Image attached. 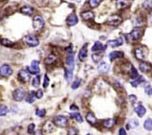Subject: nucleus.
<instances>
[{
  "instance_id": "14",
  "label": "nucleus",
  "mask_w": 152,
  "mask_h": 135,
  "mask_svg": "<svg viewBox=\"0 0 152 135\" xmlns=\"http://www.w3.org/2000/svg\"><path fill=\"white\" fill-rule=\"evenodd\" d=\"M20 12L25 16H32L34 13V8L30 6H25L20 9Z\"/></svg>"
},
{
  "instance_id": "34",
  "label": "nucleus",
  "mask_w": 152,
  "mask_h": 135,
  "mask_svg": "<svg viewBox=\"0 0 152 135\" xmlns=\"http://www.w3.org/2000/svg\"><path fill=\"white\" fill-rule=\"evenodd\" d=\"M8 111V108L6 105H0V116H5Z\"/></svg>"
},
{
  "instance_id": "45",
  "label": "nucleus",
  "mask_w": 152,
  "mask_h": 135,
  "mask_svg": "<svg viewBox=\"0 0 152 135\" xmlns=\"http://www.w3.org/2000/svg\"><path fill=\"white\" fill-rule=\"evenodd\" d=\"M36 97L37 99H41L43 97V91L42 89H38V91L36 92Z\"/></svg>"
},
{
  "instance_id": "50",
  "label": "nucleus",
  "mask_w": 152,
  "mask_h": 135,
  "mask_svg": "<svg viewBox=\"0 0 152 135\" xmlns=\"http://www.w3.org/2000/svg\"><path fill=\"white\" fill-rule=\"evenodd\" d=\"M151 79H152V72H151Z\"/></svg>"
},
{
  "instance_id": "46",
  "label": "nucleus",
  "mask_w": 152,
  "mask_h": 135,
  "mask_svg": "<svg viewBox=\"0 0 152 135\" xmlns=\"http://www.w3.org/2000/svg\"><path fill=\"white\" fill-rule=\"evenodd\" d=\"M70 109H71V111H78V108H77L76 105H71V106H70Z\"/></svg>"
},
{
  "instance_id": "19",
  "label": "nucleus",
  "mask_w": 152,
  "mask_h": 135,
  "mask_svg": "<svg viewBox=\"0 0 152 135\" xmlns=\"http://www.w3.org/2000/svg\"><path fill=\"white\" fill-rule=\"evenodd\" d=\"M81 17L84 20H91V19L95 17V15L91 11H84L81 13Z\"/></svg>"
},
{
  "instance_id": "42",
  "label": "nucleus",
  "mask_w": 152,
  "mask_h": 135,
  "mask_svg": "<svg viewBox=\"0 0 152 135\" xmlns=\"http://www.w3.org/2000/svg\"><path fill=\"white\" fill-rule=\"evenodd\" d=\"M35 124L31 123L30 125H28V128H27V132L28 133H35Z\"/></svg>"
},
{
  "instance_id": "13",
  "label": "nucleus",
  "mask_w": 152,
  "mask_h": 135,
  "mask_svg": "<svg viewBox=\"0 0 152 135\" xmlns=\"http://www.w3.org/2000/svg\"><path fill=\"white\" fill-rule=\"evenodd\" d=\"M109 64H107L106 62H100L99 65H97V71L100 73H107L109 71Z\"/></svg>"
},
{
  "instance_id": "31",
  "label": "nucleus",
  "mask_w": 152,
  "mask_h": 135,
  "mask_svg": "<svg viewBox=\"0 0 152 135\" xmlns=\"http://www.w3.org/2000/svg\"><path fill=\"white\" fill-rule=\"evenodd\" d=\"M142 7H143L145 9H147V10H151L152 9V1H150V0H146V1H144L143 4H142Z\"/></svg>"
},
{
  "instance_id": "43",
  "label": "nucleus",
  "mask_w": 152,
  "mask_h": 135,
  "mask_svg": "<svg viewBox=\"0 0 152 135\" xmlns=\"http://www.w3.org/2000/svg\"><path fill=\"white\" fill-rule=\"evenodd\" d=\"M78 133V131L76 128H70L69 130L67 131V134L68 135H76Z\"/></svg>"
},
{
  "instance_id": "22",
  "label": "nucleus",
  "mask_w": 152,
  "mask_h": 135,
  "mask_svg": "<svg viewBox=\"0 0 152 135\" xmlns=\"http://www.w3.org/2000/svg\"><path fill=\"white\" fill-rule=\"evenodd\" d=\"M66 63H67V67L74 68V66H75V57H74V55L70 54L69 56H67Z\"/></svg>"
},
{
  "instance_id": "17",
  "label": "nucleus",
  "mask_w": 152,
  "mask_h": 135,
  "mask_svg": "<svg viewBox=\"0 0 152 135\" xmlns=\"http://www.w3.org/2000/svg\"><path fill=\"white\" fill-rule=\"evenodd\" d=\"M135 111L139 115V117H143L146 113V108L143 106V105L139 104L135 107Z\"/></svg>"
},
{
  "instance_id": "16",
  "label": "nucleus",
  "mask_w": 152,
  "mask_h": 135,
  "mask_svg": "<svg viewBox=\"0 0 152 135\" xmlns=\"http://www.w3.org/2000/svg\"><path fill=\"white\" fill-rule=\"evenodd\" d=\"M73 71H74V68H69L67 67L66 71H65V79L67 82H69L72 78H73Z\"/></svg>"
},
{
  "instance_id": "5",
  "label": "nucleus",
  "mask_w": 152,
  "mask_h": 135,
  "mask_svg": "<svg viewBox=\"0 0 152 135\" xmlns=\"http://www.w3.org/2000/svg\"><path fill=\"white\" fill-rule=\"evenodd\" d=\"M147 55H148V50H147L146 48H143V47H137L136 49H135V56L138 59H144Z\"/></svg>"
},
{
  "instance_id": "30",
  "label": "nucleus",
  "mask_w": 152,
  "mask_h": 135,
  "mask_svg": "<svg viewBox=\"0 0 152 135\" xmlns=\"http://www.w3.org/2000/svg\"><path fill=\"white\" fill-rule=\"evenodd\" d=\"M71 117H72L73 119H75L77 122H79V123H82V122H83V118H82V116H81V114H79L78 112L72 113V114H71Z\"/></svg>"
},
{
  "instance_id": "49",
  "label": "nucleus",
  "mask_w": 152,
  "mask_h": 135,
  "mask_svg": "<svg viewBox=\"0 0 152 135\" xmlns=\"http://www.w3.org/2000/svg\"><path fill=\"white\" fill-rule=\"evenodd\" d=\"M148 94H149V95H150V96H152V89H149V91L148 92Z\"/></svg>"
},
{
  "instance_id": "37",
  "label": "nucleus",
  "mask_w": 152,
  "mask_h": 135,
  "mask_svg": "<svg viewBox=\"0 0 152 135\" xmlns=\"http://www.w3.org/2000/svg\"><path fill=\"white\" fill-rule=\"evenodd\" d=\"M130 77H131V79H138L137 77H139V73H138V71H137V69H136L134 67H131V71H130Z\"/></svg>"
},
{
  "instance_id": "44",
  "label": "nucleus",
  "mask_w": 152,
  "mask_h": 135,
  "mask_svg": "<svg viewBox=\"0 0 152 135\" xmlns=\"http://www.w3.org/2000/svg\"><path fill=\"white\" fill-rule=\"evenodd\" d=\"M129 101H130V102H131L132 104L136 103L137 101H138V98H137V96H135V95H129Z\"/></svg>"
},
{
  "instance_id": "24",
  "label": "nucleus",
  "mask_w": 152,
  "mask_h": 135,
  "mask_svg": "<svg viewBox=\"0 0 152 135\" xmlns=\"http://www.w3.org/2000/svg\"><path fill=\"white\" fill-rule=\"evenodd\" d=\"M104 49V47H103V45L101 42L99 41H97L95 44H94V46L92 47L91 48V50L93 52H97V51H100V50H103Z\"/></svg>"
},
{
  "instance_id": "36",
  "label": "nucleus",
  "mask_w": 152,
  "mask_h": 135,
  "mask_svg": "<svg viewBox=\"0 0 152 135\" xmlns=\"http://www.w3.org/2000/svg\"><path fill=\"white\" fill-rule=\"evenodd\" d=\"M143 81H145V79L142 78V77H139V78H138V79H136V81H131V85L133 87H138L139 84L141 83V82H143Z\"/></svg>"
},
{
  "instance_id": "28",
  "label": "nucleus",
  "mask_w": 152,
  "mask_h": 135,
  "mask_svg": "<svg viewBox=\"0 0 152 135\" xmlns=\"http://www.w3.org/2000/svg\"><path fill=\"white\" fill-rule=\"evenodd\" d=\"M103 56H102V54L100 52L99 53H94L92 55V59H93V61L96 62V63H99L100 62V60L102 59Z\"/></svg>"
},
{
  "instance_id": "3",
  "label": "nucleus",
  "mask_w": 152,
  "mask_h": 135,
  "mask_svg": "<svg viewBox=\"0 0 152 135\" xmlns=\"http://www.w3.org/2000/svg\"><path fill=\"white\" fill-rule=\"evenodd\" d=\"M24 41L27 45L28 47H37L39 45V41L37 37L33 36V35H27L25 38H24Z\"/></svg>"
},
{
  "instance_id": "23",
  "label": "nucleus",
  "mask_w": 152,
  "mask_h": 135,
  "mask_svg": "<svg viewBox=\"0 0 152 135\" xmlns=\"http://www.w3.org/2000/svg\"><path fill=\"white\" fill-rule=\"evenodd\" d=\"M86 120H87V122L90 123V124H96L97 123V118L96 116L93 113L89 112V113H87V116H86Z\"/></svg>"
},
{
  "instance_id": "18",
  "label": "nucleus",
  "mask_w": 152,
  "mask_h": 135,
  "mask_svg": "<svg viewBox=\"0 0 152 135\" xmlns=\"http://www.w3.org/2000/svg\"><path fill=\"white\" fill-rule=\"evenodd\" d=\"M139 69L142 72H148L151 69V65L149 62L142 61L139 63Z\"/></svg>"
},
{
  "instance_id": "26",
  "label": "nucleus",
  "mask_w": 152,
  "mask_h": 135,
  "mask_svg": "<svg viewBox=\"0 0 152 135\" xmlns=\"http://www.w3.org/2000/svg\"><path fill=\"white\" fill-rule=\"evenodd\" d=\"M36 98H37L36 97V92L35 91H30V93L27 95L26 101H27V103H33L34 101H35Z\"/></svg>"
},
{
  "instance_id": "40",
  "label": "nucleus",
  "mask_w": 152,
  "mask_h": 135,
  "mask_svg": "<svg viewBox=\"0 0 152 135\" xmlns=\"http://www.w3.org/2000/svg\"><path fill=\"white\" fill-rule=\"evenodd\" d=\"M36 114H37V116L43 118L46 115V109H37Z\"/></svg>"
},
{
  "instance_id": "21",
  "label": "nucleus",
  "mask_w": 152,
  "mask_h": 135,
  "mask_svg": "<svg viewBox=\"0 0 152 135\" xmlns=\"http://www.w3.org/2000/svg\"><path fill=\"white\" fill-rule=\"evenodd\" d=\"M123 52L122 51H112L110 54H109V59L111 61L115 60L117 58H122L123 57Z\"/></svg>"
},
{
  "instance_id": "27",
  "label": "nucleus",
  "mask_w": 152,
  "mask_h": 135,
  "mask_svg": "<svg viewBox=\"0 0 152 135\" xmlns=\"http://www.w3.org/2000/svg\"><path fill=\"white\" fill-rule=\"evenodd\" d=\"M0 43H1L3 46H5V47H8V48H11V47H13L14 45H15V43L14 42H12V41H10L9 39H7V38H2L1 40H0Z\"/></svg>"
},
{
  "instance_id": "48",
  "label": "nucleus",
  "mask_w": 152,
  "mask_h": 135,
  "mask_svg": "<svg viewBox=\"0 0 152 135\" xmlns=\"http://www.w3.org/2000/svg\"><path fill=\"white\" fill-rule=\"evenodd\" d=\"M151 88H150V86H149V85L148 84V85H147V86H146V88H145V91H146V93L147 94H148V92L149 91V89H150Z\"/></svg>"
},
{
  "instance_id": "6",
  "label": "nucleus",
  "mask_w": 152,
  "mask_h": 135,
  "mask_svg": "<svg viewBox=\"0 0 152 135\" xmlns=\"http://www.w3.org/2000/svg\"><path fill=\"white\" fill-rule=\"evenodd\" d=\"M13 74V69L9 65L4 64L0 67V75L2 77H9Z\"/></svg>"
},
{
  "instance_id": "15",
  "label": "nucleus",
  "mask_w": 152,
  "mask_h": 135,
  "mask_svg": "<svg viewBox=\"0 0 152 135\" xmlns=\"http://www.w3.org/2000/svg\"><path fill=\"white\" fill-rule=\"evenodd\" d=\"M87 45H84L83 48L80 49L79 53H78V58H79V60L81 61H84L85 59L87 58Z\"/></svg>"
},
{
  "instance_id": "20",
  "label": "nucleus",
  "mask_w": 152,
  "mask_h": 135,
  "mask_svg": "<svg viewBox=\"0 0 152 135\" xmlns=\"http://www.w3.org/2000/svg\"><path fill=\"white\" fill-rule=\"evenodd\" d=\"M129 6V1L127 0H117L116 7L117 9H124Z\"/></svg>"
},
{
  "instance_id": "29",
  "label": "nucleus",
  "mask_w": 152,
  "mask_h": 135,
  "mask_svg": "<svg viewBox=\"0 0 152 135\" xmlns=\"http://www.w3.org/2000/svg\"><path fill=\"white\" fill-rule=\"evenodd\" d=\"M144 128L147 131H152V119L146 120L144 122Z\"/></svg>"
},
{
  "instance_id": "38",
  "label": "nucleus",
  "mask_w": 152,
  "mask_h": 135,
  "mask_svg": "<svg viewBox=\"0 0 152 135\" xmlns=\"http://www.w3.org/2000/svg\"><path fill=\"white\" fill-rule=\"evenodd\" d=\"M81 79L80 78H77L76 81L73 82V84H72V86H71V88L73 89H77L78 87L80 86V84H81Z\"/></svg>"
},
{
  "instance_id": "12",
  "label": "nucleus",
  "mask_w": 152,
  "mask_h": 135,
  "mask_svg": "<svg viewBox=\"0 0 152 135\" xmlns=\"http://www.w3.org/2000/svg\"><path fill=\"white\" fill-rule=\"evenodd\" d=\"M107 45L110 46L111 48H117L120 47L121 45H123V39L122 38H119L117 39H112V40H109L107 41Z\"/></svg>"
},
{
  "instance_id": "33",
  "label": "nucleus",
  "mask_w": 152,
  "mask_h": 135,
  "mask_svg": "<svg viewBox=\"0 0 152 135\" xmlns=\"http://www.w3.org/2000/svg\"><path fill=\"white\" fill-rule=\"evenodd\" d=\"M102 0H89V4L92 8L99 7V5L101 3Z\"/></svg>"
},
{
  "instance_id": "7",
  "label": "nucleus",
  "mask_w": 152,
  "mask_h": 135,
  "mask_svg": "<svg viewBox=\"0 0 152 135\" xmlns=\"http://www.w3.org/2000/svg\"><path fill=\"white\" fill-rule=\"evenodd\" d=\"M122 21V19L119 16H117V15H113V16H111L109 17L107 19V25H109V26H117V25H119Z\"/></svg>"
},
{
  "instance_id": "25",
  "label": "nucleus",
  "mask_w": 152,
  "mask_h": 135,
  "mask_svg": "<svg viewBox=\"0 0 152 135\" xmlns=\"http://www.w3.org/2000/svg\"><path fill=\"white\" fill-rule=\"evenodd\" d=\"M114 124H115V120H113V119H107V120H106V121L103 122V126H104L105 128H107V129L112 128L114 126Z\"/></svg>"
},
{
  "instance_id": "8",
  "label": "nucleus",
  "mask_w": 152,
  "mask_h": 135,
  "mask_svg": "<svg viewBox=\"0 0 152 135\" xmlns=\"http://www.w3.org/2000/svg\"><path fill=\"white\" fill-rule=\"evenodd\" d=\"M28 71L31 74H38L39 71H40V69H39V61L33 60L31 62L30 67L28 68Z\"/></svg>"
},
{
  "instance_id": "2",
  "label": "nucleus",
  "mask_w": 152,
  "mask_h": 135,
  "mask_svg": "<svg viewBox=\"0 0 152 135\" xmlns=\"http://www.w3.org/2000/svg\"><path fill=\"white\" fill-rule=\"evenodd\" d=\"M53 122L55 123V125H57V127L65 128L68 124V120H67V117L63 116V115H57V116H56L55 118H54Z\"/></svg>"
},
{
  "instance_id": "9",
  "label": "nucleus",
  "mask_w": 152,
  "mask_h": 135,
  "mask_svg": "<svg viewBox=\"0 0 152 135\" xmlns=\"http://www.w3.org/2000/svg\"><path fill=\"white\" fill-rule=\"evenodd\" d=\"M77 21H78V19H77V17L76 16V14L72 13L67 18V25L68 27H73L77 24Z\"/></svg>"
},
{
  "instance_id": "4",
  "label": "nucleus",
  "mask_w": 152,
  "mask_h": 135,
  "mask_svg": "<svg viewBox=\"0 0 152 135\" xmlns=\"http://www.w3.org/2000/svg\"><path fill=\"white\" fill-rule=\"evenodd\" d=\"M26 97V91L23 88H17L13 92V98L16 101H21Z\"/></svg>"
},
{
  "instance_id": "35",
  "label": "nucleus",
  "mask_w": 152,
  "mask_h": 135,
  "mask_svg": "<svg viewBox=\"0 0 152 135\" xmlns=\"http://www.w3.org/2000/svg\"><path fill=\"white\" fill-rule=\"evenodd\" d=\"M55 60H56V56H54V55H48L45 58V62L47 64H52Z\"/></svg>"
},
{
  "instance_id": "10",
  "label": "nucleus",
  "mask_w": 152,
  "mask_h": 135,
  "mask_svg": "<svg viewBox=\"0 0 152 135\" xmlns=\"http://www.w3.org/2000/svg\"><path fill=\"white\" fill-rule=\"evenodd\" d=\"M18 78L22 82H27L30 79V75L25 69H21L18 72Z\"/></svg>"
},
{
  "instance_id": "1",
  "label": "nucleus",
  "mask_w": 152,
  "mask_h": 135,
  "mask_svg": "<svg viewBox=\"0 0 152 135\" xmlns=\"http://www.w3.org/2000/svg\"><path fill=\"white\" fill-rule=\"evenodd\" d=\"M45 27V21L41 16H36L35 17L33 18V28L34 30L36 31H41L42 29Z\"/></svg>"
},
{
  "instance_id": "11",
  "label": "nucleus",
  "mask_w": 152,
  "mask_h": 135,
  "mask_svg": "<svg viewBox=\"0 0 152 135\" xmlns=\"http://www.w3.org/2000/svg\"><path fill=\"white\" fill-rule=\"evenodd\" d=\"M129 36L131 39H133V40H138V39H139L142 36V30L140 28H134L133 30L130 32Z\"/></svg>"
},
{
  "instance_id": "32",
  "label": "nucleus",
  "mask_w": 152,
  "mask_h": 135,
  "mask_svg": "<svg viewBox=\"0 0 152 135\" xmlns=\"http://www.w3.org/2000/svg\"><path fill=\"white\" fill-rule=\"evenodd\" d=\"M127 128L129 129H134L136 127H138L139 126V122L138 121H136V120H132V121L129 122V123H127Z\"/></svg>"
},
{
  "instance_id": "39",
  "label": "nucleus",
  "mask_w": 152,
  "mask_h": 135,
  "mask_svg": "<svg viewBox=\"0 0 152 135\" xmlns=\"http://www.w3.org/2000/svg\"><path fill=\"white\" fill-rule=\"evenodd\" d=\"M39 83H40V77H39V76H36L35 78L33 79V81H32L33 87L37 88L38 85H39Z\"/></svg>"
},
{
  "instance_id": "47",
  "label": "nucleus",
  "mask_w": 152,
  "mask_h": 135,
  "mask_svg": "<svg viewBox=\"0 0 152 135\" xmlns=\"http://www.w3.org/2000/svg\"><path fill=\"white\" fill-rule=\"evenodd\" d=\"M119 134H120V135H122V134L125 135V134H127V132H126V131H125L123 128H121V129L119 130Z\"/></svg>"
},
{
  "instance_id": "41",
  "label": "nucleus",
  "mask_w": 152,
  "mask_h": 135,
  "mask_svg": "<svg viewBox=\"0 0 152 135\" xmlns=\"http://www.w3.org/2000/svg\"><path fill=\"white\" fill-rule=\"evenodd\" d=\"M48 85H49V79H48L47 75L46 74V75H45V78H44V83H43V87L46 89V88H47V87H48Z\"/></svg>"
},
{
  "instance_id": "51",
  "label": "nucleus",
  "mask_w": 152,
  "mask_h": 135,
  "mask_svg": "<svg viewBox=\"0 0 152 135\" xmlns=\"http://www.w3.org/2000/svg\"><path fill=\"white\" fill-rule=\"evenodd\" d=\"M151 19H152V14H151Z\"/></svg>"
}]
</instances>
